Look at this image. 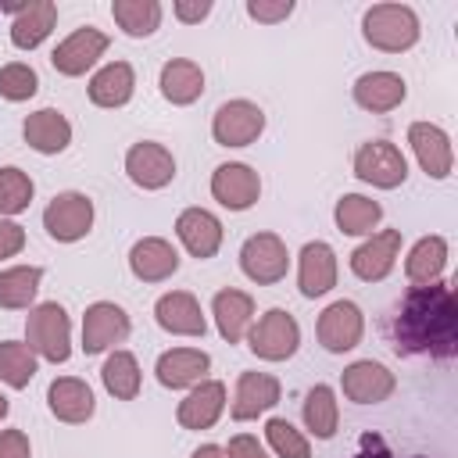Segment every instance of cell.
<instances>
[{
	"mask_svg": "<svg viewBox=\"0 0 458 458\" xmlns=\"http://www.w3.org/2000/svg\"><path fill=\"white\" fill-rule=\"evenodd\" d=\"M383 333L401 358L451 361L458 354V301L451 283L408 286L386 311Z\"/></svg>",
	"mask_w": 458,
	"mask_h": 458,
	"instance_id": "cell-1",
	"label": "cell"
},
{
	"mask_svg": "<svg viewBox=\"0 0 458 458\" xmlns=\"http://www.w3.org/2000/svg\"><path fill=\"white\" fill-rule=\"evenodd\" d=\"M361 36L376 50L401 54L419 43V18L408 4H372L361 18Z\"/></svg>",
	"mask_w": 458,
	"mask_h": 458,
	"instance_id": "cell-2",
	"label": "cell"
},
{
	"mask_svg": "<svg viewBox=\"0 0 458 458\" xmlns=\"http://www.w3.org/2000/svg\"><path fill=\"white\" fill-rule=\"evenodd\" d=\"M25 340L32 347V354L47 358V361H68L72 354V322L68 311L57 301H43L29 311L25 318Z\"/></svg>",
	"mask_w": 458,
	"mask_h": 458,
	"instance_id": "cell-3",
	"label": "cell"
},
{
	"mask_svg": "<svg viewBox=\"0 0 458 458\" xmlns=\"http://www.w3.org/2000/svg\"><path fill=\"white\" fill-rule=\"evenodd\" d=\"M247 344H250V351H254L258 358H265V361H286V358L301 347V326H297V318H293L290 311L272 308V311H265V315L250 326Z\"/></svg>",
	"mask_w": 458,
	"mask_h": 458,
	"instance_id": "cell-4",
	"label": "cell"
},
{
	"mask_svg": "<svg viewBox=\"0 0 458 458\" xmlns=\"http://www.w3.org/2000/svg\"><path fill=\"white\" fill-rule=\"evenodd\" d=\"M240 268L250 283L258 286H272L286 276L290 268V250L276 233H254L247 236V243L240 247Z\"/></svg>",
	"mask_w": 458,
	"mask_h": 458,
	"instance_id": "cell-5",
	"label": "cell"
},
{
	"mask_svg": "<svg viewBox=\"0 0 458 458\" xmlns=\"http://www.w3.org/2000/svg\"><path fill=\"white\" fill-rule=\"evenodd\" d=\"M354 175L379 190H394L408 179V161L390 140H369L354 154Z\"/></svg>",
	"mask_w": 458,
	"mask_h": 458,
	"instance_id": "cell-6",
	"label": "cell"
},
{
	"mask_svg": "<svg viewBox=\"0 0 458 458\" xmlns=\"http://www.w3.org/2000/svg\"><path fill=\"white\" fill-rule=\"evenodd\" d=\"M93 225V200L86 193H75V190H64L57 193L47 211H43V229L57 240V243H75L89 233Z\"/></svg>",
	"mask_w": 458,
	"mask_h": 458,
	"instance_id": "cell-7",
	"label": "cell"
},
{
	"mask_svg": "<svg viewBox=\"0 0 458 458\" xmlns=\"http://www.w3.org/2000/svg\"><path fill=\"white\" fill-rule=\"evenodd\" d=\"M318 344L329 351V354H344V351H354L361 344V333H365V315L354 301H333L322 315H318Z\"/></svg>",
	"mask_w": 458,
	"mask_h": 458,
	"instance_id": "cell-8",
	"label": "cell"
},
{
	"mask_svg": "<svg viewBox=\"0 0 458 458\" xmlns=\"http://www.w3.org/2000/svg\"><path fill=\"white\" fill-rule=\"evenodd\" d=\"M265 129V111L250 100H229L215 111V122H211V136L215 143L222 147H247L261 136Z\"/></svg>",
	"mask_w": 458,
	"mask_h": 458,
	"instance_id": "cell-9",
	"label": "cell"
},
{
	"mask_svg": "<svg viewBox=\"0 0 458 458\" xmlns=\"http://www.w3.org/2000/svg\"><path fill=\"white\" fill-rule=\"evenodd\" d=\"M129 329H132V322L114 301H97L82 315V351L100 354V351L122 344L129 336Z\"/></svg>",
	"mask_w": 458,
	"mask_h": 458,
	"instance_id": "cell-10",
	"label": "cell"
},
{
	"mask_svg": "<svg viewBox=\"0 0 458 458\" xmlns=\"http://www.w3.org/2000/svg\"><path fill=\"white\" fill-rule=\"evenodd\" d=\"M340 386H344V397L354 401V404H379L394 394L397 379L386 365H379L372 358H361V361H351L340 372Z\"/></svg>",
	"mask_w": 458,
	"mask_h": 458,
	"instance_id": "cell-11",
	"label": "cell"
},
{
	"mask_svg": "<svg viewBox=\"0 0 458 458\" xmlns=\"http://www.w3.org/2000/svg\"><path fill=\"white\" fill-rule=\"evenodd\" d=\"M107 32L86 25V29H75L68 39H61L50 54V64L61 72V75H86V68L97 64V57L107 50Z\"/></svg>",
	"mask_w": 458,
	"mask_h": 458,
	"instance_id": "cell-12",
	"label": "cell"
},
{
	"mask_svg": "<svg viewBox=\"0 0 458 458\" xmlns=\"http://www.w3.org/2000/svg\"><path fill=\"white\" fill-rule=\"evenodd\" d=\"M258 193H261V179L250 165L229 161V165H218L211 175V197L229 211H247L258 200Z\"/></svg>",
	"mask_w": 458,
	"mask_h": 458,
	"instance_id": "cell-13",
	"label": "cell"
},
{
	"mask_svg": "<svg viewBox=\"0 0 458 458\" xmlns=\"http://www.w3.org/2000/svg\"><path fill=\"white\" fill-rule=\"evenodd\" d=\"M401 254V229H383V233H372L361 247H354L351 254V272L365 283H379L390 276L394 261Z\"/></svg>",
	"mask_w": 458,
	"mask_h": 458,
	"instance_id": "cell-14",
	"label": "cell"
},
{
	"mask_svg": "<svg viewBox=\"0 0 458 458\" xmlns=\"http://www.w3.org/2000/svg\"><path fill=\"white\" fill-rule=\"evenodd\" d=\"M125 172H129V179H132L136 186H143V190H161V186H168L172 175H175V157L168 154V147L143 140V143H132V147H129V154H125Z\"/></svg>",
	"mask_w": 458,
	"mask_h": 458,
	"instance_id": "cell-15",
	"label": "cell"
},
{
	"mask_svg": "<svg viewBox=\"0 0 458 458\" xmlns=\"http://www.w3.org/2000/svg\"><path fill=\"white\" fill-rule=\"evenodd\" d=\"M408 143L422 165V172L429 179H447L451 175V165H454V154H451V140L440 125L433 122H411L408 125Z\"/></svg>",
	"mask_w": 458,
	"mask_h": 458,
	"instance_id": "cell-16",
	"label": "cell"
},
{
	"mask_svg": "<svg viewBox=\"0 0 458 458\" xmlns=\"http://www.w3.org/2000/svg\"><path fill=\"white\" fill-rule=\"evenodd\" d=\"M208 369H211V358H208V351H200V347H172V351H165V354L157 358V365H154L157 383L168 386V390L197 386Z\"/></svg>",
	"mask_w": 458,
	"mask_h": 458,
	"instance_id": "cell-17",
	"label": "cell"
},
{
	"mask_svg": "<svg viewBox=\"0 0 458 458\" xmlns=\"http://www.w3.org/2000/svg\"><path fill=\"white\" fill-rule=\"evenodd\" d=\"M222 408H225V383H218V379H200V383L179 401L175 419H179L182 429H211V426L218 422Z\"/></svg>",
	"mask_w": 458,
	"mask_h": 458,
	"instance_id": "cell-18",
	"label": "cell"
},
{
	"mask_svg": "<svg viewBox=\"0 0 458 458\" xmlns=\"http://www.w3.org/2000/svg\"><path fill=\"white\" fill-rule=\"evenodd\" d=\"M297 286L304 297H322L336 286V254L326 240L304 243L301 265H297Z\"/></svg>",
	"mask_w": 458,
	"mask_h": 458,
	"instance_id": "cell-19",
	"label": "cell"
},
{
	"mask_svg": "<svg viewBox=\"0 0 458 458\" xmlns=\"http://www.w3.org/2000/svg\"><path fill=\"white\" fill-rule=\"evenodd\" d=\"M154 318H157L161 329H168V333H175V336H204V329H208L197 297L186 293V290L161 293L157 304H154Z\"/></svg>",
	"mask_w": 458,
	"mask_h": 458,
	"instance_id": "cell-20",
	"label": "cell"
},
{
	"mask_svg": "<svg viewBox=\"0 0 458 458\" xmlns=\"http://www.w3.org/2000/svg\"><path fill=\"white\" fill-rule=\"evenodd\" d=\"M276 404H279V379L276 376H268V372H240L236 394H233V408H229L236 422L258 419L261 411H268Z\"/></svg>",
	"mask_w": 458,
	"mask_h": 458,
	"instance_id": "cell-21",
	"label": "cell"
},
{
	"mask_svg": "<svg viewBox=\"0 0 458 458\" xmlns=\"http://www.w3.org/2000/svg\"><path fill=\"white\" fill-rule=\"evenodd\" d=\"M11 11H14L11 43L18 50H32L54 32V21H57V4L54 0H29V4H18Z\"/></svg>",
	"mask_w": 458,
	"mask_h": 458,
	"instance_id": "cell-22",
	"label": "cell"
},
{
	"mask_svg": "<svg viewBox=\"0 0 458 458\" xmlns=\"http://www.w3.org/2000/svg\"><path fill=\"white\" fill-rule=\"evenodd\" d=\"M351 93H354L358 107H365L372 114H386L404 100L408 86H404V79L397 72H365V75H358Z\"/></svg>",
	"mask_w": 458,
	"mask_h": 458,
	"instance_id": "cell-23",
	"label": "cell"
},
{
	"mask_svg": "<svg viewBox=\"0 0 458 458\" xmlns=\"http://www.w3.org/2000/svg\"><path fill=\"white\" fill-rule=\"evenodd\" d=\"M175 233L182 240V247L193 254V258H215L218 247H222V222L204 211V208H186L179 218H175Z\"/></svg>",
	"mask_w": 458,
	"mask_h": 458,
	"instance_id": "cell-24",
	"label": "cell"
},
{
	"mask_svg": "<svg viewBox=\"0 0 458 458\" xmlns=\"http://www.w3.org/2000/svg\"><path fill=\"white\" fill-rule=\"evenodd\" d=\"M129 268H132V276L143 279V283H161V279H168V276L179 268V254H175V247H172L168 240H161V236H143V240L132 243V250H129Z\"/></svg>",
	"mask_w": 458,
	"mask_h": 458,
	"instance_id": "cell-25",
	"label": "cell"
},
{
	"mask_svg": "<svg viewBox=\"0 0 458 458\" xmlns=\"http://www.w3.org/2000/svg\"><path fill=\"white\" fill-rule=\"evenodd\" d=\"M47 404H50V411H54L61 422L79 426V422H86V419L93 415V390H89V383H82V379H75V376H61V379L50 383Z\"/></svg>",
	"mask_w": 458,
	"mask_h": 458,
	"instance_id": "cell-26",
	"label": "cell"
},
{
	"mask_svg": "<svg viewBox=\"0 0 458 458\" xmlns=\"http://www.w3.org/2000/svg\"><path fill=\"white\" fill-rule=\"evenodd\" d=\"M211 311H215V322H218V333L222 340L229 344H240L243 333L250 329V318H254V297L243 293V290H218L215 301H211Z\"/></svg>",
	"mask_w": 458,
	"mask_h": 458,
	"instance_id": "cell-27",
	"label": "cell"
},
{
	"mask_svg": "<svg viewBox=\"0 0 458 458\" xmlns=\"http://www.w3.org/2000/svg\"><path fill=\"white\" fill-rule=\"evenodd\" d=\"M21 132H25V143L32 150H39V154H61L72 143V125L54 107H43V111L29 114L25 125H21Z\"/></svg>",
	"mask_w": 458,
	"mask_h": 458,
	"instance_id": "cell-28",
	"label": "cell"
},
{
	"mask_svg": "<svg viewBox=\"0 0 458 458\" xmlns=\"http://www.w3.org/2000/svg\"><path fill=\"white\" fill-rule=\"evenodd\" d=\"M132 89H136V75L129 61H111L89 79V100L97 107H122L129 104Z\"/></svg>",
	"mask_w": 458,
	"mask_h": 458,
	"instance_id": "cell-29",
	"label": "cell"
},
{
	"mask_svg": "<svg viewBox=\"0 0 458 458\" xmlns=\"http://www.w3.org/2000/svg\"><path fill=\"white\" fill-rule=\"evenodd\" d=\"M447 265V240L444 236H422L408 258H404V272L415 286H426V283H437L440 272Z\"/></svg>",
	"mask_w": 458,
	"mask_h": 458,
	"instance_id": "cell-30",
	"label": "cell"
},
{
	"mask_svg": "<svg viewBox=\"0 0 458 458\" xmlns=\"http://www.w3.org/2000/svg\"><path fill=\"white\" fill-rule=\"evenodd\" d=\"M161 93L172 104H193L204 93V72H200V64H193L186 57L168 61L161 68Z\"/></svg>",
	"mask_w": 458,
	"mask_h": 458,
	"instance_id": "cell-31",
	"label": "cell"
},
{
	"mask_svg": "<svg viewBox=\"0 0 458 458\" xmlns=\"http://www.w3.org/2000/svg\"><path fill=\"white\" fill-rule=\"evenodd\" d=\"M304 426L318 437V440H329V437H336V426H340V404H336V394H333V386H326V383H318V386H311L308 394H304Z\"/></svg>",
	"mask_w": 458,
	"mask_h": 458,
	"instance_id": "cell-32",
	"label": "cell"
},
{
	"mask_svg": "<svg viewBox=\"0 0 458 458\" xmlns=\"http://www.w3.org/2000/svg\"><path fill=\"white\" fill-rule=\"evenodd\" d=\"M333 218H336L340 233H347V236H365V233H372V229L379 225L383 208H379L376 200L361 197V193H344V197L336 200Z\"/></svg>",
	"mask_w": 458,
	"mask_h": 458,
	"instance_id": "cell-33",
	"label": "cell"
},
{
	"mask_svg": "<svg viewBox=\"0 0 458 458\" xmlns=\"http://www.w3.org/2000/svg\"><path fill=\"white\" fill-rule=\"evenodd\" d=\"M100 379H104V386H107L111 397L132 401V397L140 394V383H143L140 361H136L129 351H111L107 361H104V369H100Z\"/></svg>",
	"mask_w": 458,
	"mask_h": 458,
	"instance_id": "cell-34",
	"label": "cell"
},
{
	"mask_svg": "<svg viewBox=\"0 0 458 458\" xmlns=\"http://www.w3.org/2000/svg\"><path fill=\"white\" fill-rule=\"evenodd\" d=\"M43 268L39 265H14L0 272V308H29L36 301Z\"/></svg>",
	"mask_w": 458,
	"mask_h": 458,
	"instance_id": "cell-35",
	"label": "cell"
},
{
	"mask_svg": "<svg viewBox=\"0 0 458 458\" xmlns=\"http://www.w3.org/2000/svg\"><path fill=\"white\" fill-rule=\"evenodd\" d=\"M114 21L122 25L125 36H150L161 25V4L157 0H114L111 4Z\"/></svg>",
	"mask_w": 458,
	"mask_h": 458,
	"instance_id": "cell-36",
	"label": "cell"
},
{
	"mask_svg": "<svg viewBox=\"0 0 458 458\" xmlns=\"http://www.w3.org/2000/svg\"><path fill=\"white\" fill-rule=\"evenodd\" d=\"M36 376V354L29 344H18V340H4L0 344V383L14 386V390H25Z\"/></svg>",
	"mask_w": 458,
	"mask_h": 458,
	"instance_id": "cell-37",
	"label": "cell"
},
{
	"mask_svg": "<svg viewBox=\"0 0 458 458\" xmlns=\"http://www.w3.org/2000/svg\"><path fill=\"white\" fill-rule=\"evenodd\" d=\"M32 193H36V186L21 168H14V165L0 168V215L25 211L32 204Z\"/></svg>",
	"mask_w": 458,
	"mask_h": 458,
	"instance_id": "cell-38",
	"label": "cell"
},
{
	"mask_svg": "<svg viewBox=\"0 0 458 458\" xmlns=\"http://www.w3.org/2000/svg\"><path fill=\"white\" fill-rule=\"evenodd\" d=\"M265 437L272 444V451L279 458H311V444L301 429H293L286 419H268L265 422Z\"/></svg>",
	"mask_w": 458,
	"mask_h": 458,
	"instance_id": "cell-39",
	"label": "cell"
},
{
	"mask_svg": "<svg viewBox=\"0 0 458 458\" xmlns=\"http://www.w3.org/2000/svg\"><path fill=\"white\" fill-rule=\"evenodd\" d=\"M36 89H39V79H36V72L29 64L11 61V64L0 68V97L4 100H14L18 104V100L36 97Z\"/></svg>",
	"mask_w": 458,
	"mask_h": 458,
	"instance_id": "cell-40",
	"label": "cell"
},
{
	"mask_svg": "<svg viewBox=\"0 0 458 458\" xmlns=\"http://www.w3.org/2000/svg\"><path fill=\"white\" fill-rule=\"evenodd\" d=\"M290 11H293V0H276V4H268V0H250V4H247V14L258 18V21H283V18H290Z\"/></svg>",
	"mask_w": 458,
	"mask_h": 458,
	"instance_id": "cell-41",
	"label": "cell"
},
{
	"mask_svg": "<svg viewBox=\"0 0 458 458\" xmlns=\"http://www.w3.org/2000/svg\"><path fill=\"white\" fill-rule=\"evenodd\" d=\"M0 458H32L29 437L21 429H0Z\"/></svg>",
	"mask_w": 458,
	"mask_h": 458,
	"instance_id": "cell-42",
	"label": "cell"
},
{
	"mask_svg": "<svg viewBox=\"0 0 458 458\" xmlns=\"http://www.w3.org/2000/svg\"><path fill=\"white\" fill-rule=\"evenodd\" d=\"M21 247H25V229L18 222H4L0 218V261L4 258H14Z\"/></svg>",
	"mask_w": 458,
	"mask_h": 458,
	"instance_id": "cell-43",
	"label": "cell"
},
{
	"mask_svg": "<svg viewBox=\"0 0 458 458\" xmlns=\"http://www.w3.org/2000/svg\"><path fill=\"white\" fill-rule=\"evenodd\" d=\"M225 458H268V451L258 444V437H250V433H236V437L229 440Z\"/></svg>",
	"mask_w": 458,
	"mask_h": 458,
	"instance_id": "cell-44",
	"label": "cell"
},
{
	"mask_svg": "<svg viewBox=\"0 0 458 458\" xmlns=\"http://www.w3.org/2000/svg\"><path fill=\"white\" fill-rule=\"evenodd\" d=\"M351 458H394V451L383 444V437L365 433V437H361V447H358ZM411 458H426V454H411Z\"/></svg>",
	"mask_w": 458,
	"mask_h": 458,
	"instance_id": "cell-45",
	"label": "cell"
},
{
	"mask_svg": "<svg viewBox=\"0 0 458 458\" xmlns=\"http://www.w3.org/2000/svg\"><path fill=\"white\" fill-rule=\"evenodd\" d=\"M172 11H175V18H179V21H200V18H208V14H211V0H197V4L179 0Z\"/></svg>",
	"mask_w": 458,
	"mask_h": 458,
	"instance_id": "cell-46",
	"label": "cell"
},
{
	"mask_svg": "<svg viewBox=\"0 0 458 458\" xmlns=\"http://www.w3.org/2000/svg\"><path fill=\"white\" fill-rule=\"evenodd\" d=\"M190 458H225V447H218V444H204V447H197Z\"/></svg>",
	"mask_w": 458,
	"mask_h": 458,
	"instance_id": "cell-47",
	"label": "cell"
},
{
	"mask_svg": "<svg viewBox=\"0 0 458 458\" xmlns=\"http://www.w3.org/2000/svg\"><path fill=\"white\" fill-rule=\"evenodd\" d=\"M7 408H11V404H7V397H4V394H0V419H4V415H7Z\"/></svg>",
	"mask_w": 458,
	"mask_h": 458,
	"instance_id": "cell-48",
	"label": "cell"
}]
</instances>
